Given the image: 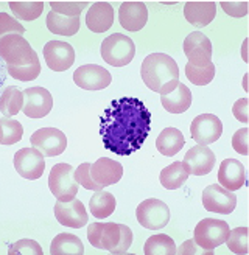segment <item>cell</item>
I'll return each instance as SVG.
<instances>
[{
    "label": "cell",
    "mask_w": 249,
    "mask_h": 255,
    "mask_svg": "<svg viewBox=\"0 0 249 255\" xmlns=\"http://www.w3.org/2000/svg\"><path fill=\"white\" fill-rule=\"evenodd\" d=\"M151 131V114L143 101L134 97L112 100L100 117L103 146L117 156L140 149Z\"/></svg>",
    "instance_id": "1"
},
{
    "label": "cell",
    "mask_w": 249,
    "mask_h": 255,
    "mask_svg": "<svg viewBox=\"0 0 249 255\" xmlns=\"http://www.w3.org/2000/svg\"><path fill=\"white\" fill-rule=\"evenodd\" d=\"M140 76L149 91L167 95L179 84V67L176 61L165 53L148 55L140 67Z\"/></svg>",
    "instance_id": "2"
},
{
    "label": "cell",
    "mask_w": 249,
    "mask_h": 255,
    "mask_svg": "<svg viewBox=\"0 0 249 255\" xmlns=\"http://www.w3.org/2000/svg\"><path fill=\"white\" fill-rule=\"evenodd\" d=\"M89 243L112 254L128 252L132 243V232L128 226L117 223H92L87 227Z\"/></svg>",
    "instance_id": "3"
},
{
    "label": "cell",
    "mask_w": 249,
    "mask_h": 255,
    "mask_svg": "<svg viewBox=\"0 0 249 255\" xmlns=\"http://www.w3.org/2000/svg\"><path fill=\"white\" fill-rule=\"evenodd\" d=\"M135 45L131 37L122 33H114L108 36L102 42V58L109 66L124 67L134 59Z\"/></svg>",
    "instance_id": "4"
},
{
    "label": "cell",
    "mask_w": 249,
    "mask_h": 255,
    "mask_svg": "<svg viewBox=\"0 0 249 255\" xmlns=\"http://www.w3.org/2000/svg\"><path fill=\"white\" fill-rule=\"evenodd\" d=\"M48 188L58 201H72L77 198L78 182L75 179V168L69 163H56L50 170Z\"/></svg>",
    "instance_id": "5"
},
{
    "label": "cell",
    "mask_w": 249,
    "mask_h": 255,
    "mask_svg": "<svg viewBox=\"0 0 249 255\" xmlns=\"http://www.w3.org/2000/svg\"><path fill=\"white\" fill-rule=\"evenodd\" d=\"M229 235V224L223 220L206 218L201 220L193 232V238L196 243L206 249L210 255H214V249L226 243V238Z\"/></svg>",
    "instance_id": "6"
},
{
    "label": "cell",
    "mask_w": 249,
    "mask_h": 255,
    "mask_svg": "<svg viewBox=\"0 0 249 255\" xmlns=\"http://www.w3.org/2000/svg\"><path fill=\"white\" fill-rule=\"evenodd\" d=\"M135 216L142 227L148 229V231H159V229L168 224L170 209L160 199L149 198L137 206Z\"/></svg>",
    "instance_id": "7"
},
{
    "label": "cell",
    "mask_w": 249,
    "mask_h": 255,
    "mask_svg": "<svg viewBox=\"0 0 249 255\" xmlns=\"http://www.w3.org/2000/svg\"><path fill=\"white\" fill-rule=\"evenodd\" d=\"M34 53L30 42L20 34H6L0 37V56L6 66H22Z\"/></svg>",
    "instance_id": "8"
},
{
    "label": "cell",
    "mask_w": 249,
    "mask_h": 255,
    "mask_svg": "<svg viewBox=\"0 0 249 255\" xmlns=\"http://www.w3.org/2000/svg\"><path fill=\"white\" fill-rule=\"evenodd\" d=\"M31 146L39 149L44 157H56L66 151L67 148V137L66 134L56 129V128H41L36 132H33Z\"/></svg>",
    "instance_id": "9"
},
{
    "label": "cell",
    "mask_w": 249,
    "mask_h": 255,
    "mask_svg": "<svg viewBox=\"0 0 249 255\" xmlns=\"http://www.w3.org/2000/svg\"><path fill=\"white\" fill-rule=\"evenodd\" d=\"M223 134V123L214 114H203L193 119L190 125V135L198 145L209 146L215 143Z\"/></svg>",
    "instance_id": "10"
},
{
    "label": "cell",
    "mask_w": 249,
    "mask_h": 255,
    "mask_svg": "<svg viewBox=\"0 0 249 255\" xmlns=\"http://www.w3.org/2000/svg\"><path fill=\"white\" fill-rule=\"evenodd\" d=\"M203 206L212 213L229 215L237 207V196L234 191L223 188L220 184H212L203 191Z\"/></svg>",
    "instance_id": "11"
},
{
    "label": "cell",
    "mask_w": 249,
    "mask_h": 255,
    "mask_svg": "<svg viewBox=\"0 0 249 255\" xmlns=\"http://www.w3.org/2000/svg\"><path fill=\"white\" fill-rule=\"evenodd\" d=\"M14 168L25 179H39L45 170L44 154L36 148H22L14 154Z\"/></svg>",
    "instance_id": "12"
},
{
    "label": "cell",
    "mask_w": 249,
    "mask_h": 255,
    "mask_svg": "<svg viewBox=\"0 0 249 255\" xmlns=\"http://www.w3.org/2000/svg\"><path fill=\"white\" fill-rule=\"evenodd\" d=\"M73 81L80 89H84V91H103V89H106L111 84L112 76L102 66L86 64V66H81L75 70Z\"/></svg>",
    "instance_id": "13"
},
{
    "label": "cell",
    "mask_w": 249,
    "mask_h": 255,
    "mask_svg": "<svg viewBox=\"0 0 249 255\" xmlns=\"http://www.w3.org/2000/svg\"><path fill=\"white\" fill-rule=\"evenodd\" d=\"M53 108V97L44 87H30L23 92V116L30 119H42Z\"/></svg>",
    "instance_id": "14"
},
{
    "label": "cell",
    "mask_w": 249,
    "mask_h": 255,
    "mask_svg": "<svg viewBox=\"0 0 249 255\" xmlns=\"http://www.w3.org/2000/svg\"><path fill=\"white\" fill-rule=\"evenodd\" d=\"M44 59L53 72H66L75 62V50L64 41H50L44 45Z\"/></svg>",
    "instance_id": "15"
},
{
    "label": "cell",
    "mask_w": 249,
    "mask_h": 255,
    "mask_svg": "<svg viewBox=\"0 0 249 255\" xmlns=\"http://www.w3.org/2000/svg\"><path fill=\"white\" fill-rule=\"evenodd\" d=\"M212 42L209 37L201 31H193L185 37L184 41V53L189 58L192 66H207L212 62Z\"/></svg>",
    "instance_id": "16"
},
{
    "label": "cell",
    "mask_w": 249,
    "mask_h": 255,
    "mask_svg": "<svg viewBox=\"0 0 249 255\" xmlns=\"http://www.w3.org/2000/svg\"><path fill=\"white\" fill-rule=\"evenodd\" d=\"M217 157L214 151L204 145H196L185 152L182 165L189 174L206 176L215 167Z\"/></svg>",
    "instance_id": "17"
},
{
    "label": "cell",
    "mask_w": 249,
    "mask_h": 255,
    "mask_svg": "<svg viewBox=\"0 0 249 255\" xmlns=\"http://www.w3.org/2000/svg\"><path fill=\"white\" fill-rule=\"evenodd\" d=\"M55 216L59 224L70 229H81L87 224V212L81 201H58L55 204Z\"/></svg>",
    "instance_id": "18"
},
{
    "label": "cell",
    "mask_w": 249,
    "mask_h": 255,
    "mask_svg": "<svg viewBox=\"0 0 249 255\" xmlns=\"http://www.w3.org/2000/svg\"><path fill=\"white\" fill-rule=\"evenodd\" d=\"M120 25L128 31H140L148 20V8L143 2H123L119 8Z\"/></svg>",
    "instance_id": "19"
},
{
    "label": "cell",
    "mask_w": 249,
    "mask_h": 255,
    "mask_svg": "<svg viewBox=\"0 0 249 255\" xmlns=\"http://www.w3.org/2000/svg\"><path fill=\"white\" fill-rule=\"evenodd\" d=\"M91 176L92 179L102 185L103 188L117 184L123 177V167L117 160L109 157H100L95 163L91 165Z\"/></svg>",
    "instance_id": "20"
},
{
    "label": "cell",
    "mask_w": 249,
    "mask_h": 255,
    "mask_svg": "<svg viewBox=\"0 0 249 255\" xmlns=\"http://www.w3.org/2000/svg\"><path fill=\"white\" fill-rule=\"evenodd\" d=\"M218 182L223 188L229 191L240 190L246 184L245 165L237 159L223 160L218 170Z\"/></svg>",
    "instance_id": "21"
},
{
    "label": "cell",
    "mask_w": 249,
    "mask_h": 255,
    "mask_svg": "<svg viewBox=\"0 0 249 255\" xmlns=\"http://www.w3.org/2000/svg\"><path fill=\"white\" fill-rule=\"evenodd\" d=\"M114 23V8L108 2H95L86 16L87 28L94 33H105Z\"/></svg>",
    "instance_id": "22"
},
{
    "label": "cell",
    "mask_w": 249,
    "mask_h": 255,
    "mask_svg": "<svg viewBox=\"0 0 249 255\" xmlns=\"http://www.w3.org/2000/svg\"><path fill=\"white\" fill-rule=\"evenodd\" d=\"M217 16V5L214 2H187L184 5V17L195 27H206Z\"/></svg>",
    "instance_id": "23"
},
{
    "label": "cell",
    "mask_w": 249,
    "mask_h": 255,
    "mask_svg": "<svg viewBox=\"0 0 249 255\" xmlns=\"http://www.w3.org/2000/svg\"><path fill=\"white\" fill-rule=\"evenodd\" d=\"M160 103L170 114H184L192 105V92L185 84L179 83L174 91L160 97Z\"/></svg>",
    "instance_id": "24"
},
{
    "label": "cell",
    "mask_w": 249,
    "mask_h": 255,
    "mask_svg": "<svg viewBox=\"0 0 249 255\" xmlns=\"http://www.w3.org/2000/svg\"><path fill=\"white\" fill-rule=\"evenodd\" d=\"M184 143H185L184 135L179 129H176V128H165V129L162 131L156 138L157 151L162 152V154L167 156V157L176 156L178 152L182 149Z\"/></svg>",
    "instance_id": "25"
},
{
    "label": "cell",
    "mask_w": 249,
    "mask_h": 255,
    "mask_svg": "<svg viewBox=\"0 0 249 255\" xmlns=\"http://www.w3.org/2000/svg\"><path fill=\"white\" fill-rule=\"evenodd\" d=\"M47 28L53 34L73 36L80 30V17H69L64 14H58L55 11H50L47 14Z\"/></svg>",
    "instance_id": "26"
},
{
    "label": "cell",
    "mask_w": 249,
    "mask_h": 255,
    "mask_svg": "<svg viewBox=\"0 0 249 255\" xmlns=\"http://www.w3.org/2000/svg\"><path fill=\"white\" fill-rule=\"evenodd\" d=\"M50 254L52 255H83L84 246L83 241L72 234H59L53 238L50 245Z\"/></svg>",
    "instance_id": "27"
},
{
    "label": "cell",
    "mask_w": 249,
    "mask_h": 255,
    "mask_svg": "<svg viewBox=\"0 0 249 255\" xmlns=\"http://www.w3.org/2000/svg\"><path fill=\"white\" fill-rule=\"evenodd\" d=\"M187 179H189V173L184 168L182 162H174L168 167H165L164 170L160 171L159 181L162 184V187L167 190H178L181 188Z\"/></svg>",
    "instance_id": "28"
},
{
    "label": "cell",
    "mask_w": 249,
    "mask_h": 255,
    "mask_svg": "<svg viewBox=\"0 0 249 255\" xmlns=\"http://www.w3.org/2000/svg\"><path fill=\"white\" fill-rule=\"evenodd\" d=\"M91 213L98 220H105L109 215L114 213L116 210V198L114 195H111L109 191L98 190L94 193L89 202Z\"/></svg>",
    "instance_id": "29"
},
{
    "label": "cell",
    "mask_w": 249,
    "mask_h": 255,
    "mask_svg": "<svg viewBox=\"0 0 249 255\" xmlns=\"http://www.w3.org/2000/svg\"><path fill=\"white\" fill-rule=\"evenodd\" d=\"M23 108V92L14 86H8L3 89L2 98H0V111H2L3 117L9 119L16 116L19 111Z\"/></svg>",
    "instance_id": "30"
},
{
    "label": "cell",
    "mask_w": 249,
    "mask_h": 255,
    "mask_svg": "<svg viewBox=\"0 0 249 255\" xmlns=\"http://www.w3.org/2000/svg\"><path fill=\"white\" fill-rule=\"evenodd\" d=\"M6 72L9 76L16 78L19 81H33L41 73V62L37 58V53L34 52L31 59L22 66H6Z\"/></svg>",
    "instance_id": "31"
},
{
    "label": "cell",
    "mask_w": 249,
    "mask_h": 255,
    "mask_svg": "<svg viewBox=\"0 0 249 255\" xmlns=\"http://www.w3.org/2000/svg\"><path fill=\"white\" fill-rule=\"evenodd\" d=\"M143 254L145 255H174L176 254V246H174V241L168 235L157 234V235L149 237L145 241Z\"/></svg>",
    "instance_id": "32"
},
{
    "label": "cell",
    "mask_w": 249,
    "mask_h": 255,
    "mask_svg": "<svg viewBox=\"0 0 249 255\" xmlns=\"http://www.w3.org/2000/svg\"><path fill=\"white\" fill-rule=\"evenodd\" d=\"M185 75L192 84L207 86L212 83V80H214V76H215V66H214V62H210L207 66L199 67V66H192L190 62H187Z\"/></svg>",
    "instance_id": "33"
},
{
    "label": "cell",
    "mask_w": 249,
    "mask_h": 255,
    "mask_svg": "<svg viewBox=\"0 0 249 255\" xmlns=\"http://www.w3.org/2000/svg\"><path fill=\"white\" fill-rule=\"evenodd\" d=\"M23 135V128L17 120L3 117L0 120V143L14 145Z\"/></svg>",
    "instance_id": "34"
},
{
    "label": "cell",
    "mask_w": 249,
    "mask_h": 255,
    "mask_svg": "<svg viewBox=\"0 0 249 255\" xmlns=\"http://www.w3.org/2000/svg\"><path fill=\"white\" fill-rule=\"evenodd\" d=\"M9 8L17 19L36 20L42 14L44 2H9Z\"/></svg>",
    "instance_id": "35"
},
{
    "label": "cell",
    "mask_w": 249,
    "mask_h": 255,
    "mask_svg": "<svg viewBox=\"0 0 249 255\" xmlns=\"http://www.w3.org/2000/svg\"><path fill=\"white\" fill-rule=\"evenodd\" d=\"M226 245L229 251L237 255L248 254V227H237L234 231H229Z\"/></svg>",
    "instance_id": "36"
},
{
    "label": "cell",
    "mask_w": 249,
    "mask_h": 255,
    "mask_svg": "<svg viewBox=\"0 0 249 255\" xmlns=\"http://www.w3.org/2000/svg\"><path fill=\"white\" fill-rule=\"evenodd\" d=\"M9 255H42V248L34 240H19L17 243L11 245L8 249Z\"/></svg>",
    "instance_id": "37"
},
{
    "label": "cell",
    "mask_w": 249,
    "mask_h": 255,
    "mask_svg": "<svg viewBox=\"0 0 249 255\" xmlns=\"http://www.w3.org/2000/svg\"><path fill=\"white\" fill-rule=\"evenodd\" d=\"M91 165L89 162H84L81 163L80 167L75 170V179L80 185H83L86 190H94V191H98V190H105L102 185H98L91 176Z\"/></svg>",
    "instance_id": "38"
},
{
    "label": "cell",
    "mask_w": 249,
    "mask_h": 255,
    "mask_svg": "<svg viewBox=\"0 0 249 255\" xmlns=\"http://www.w3.org/2000/svg\"><path fill=\"white\" fill-rule=\"evenodd\" d=\"M87 6V2H50L52 11L58 14H64L69 17H80V12Z\"/></svg>",
    "instance_id": "39"
},
{
    "label": "cell",
    "mask_w": 249,
    "mask_h": 255,
    "mask_svg": "<svg viewBox=\"0 0 249 255\" xmlns=\"http://www.w3.org/2000/svg\"><path fill=\"white\" fill-rule=\"evenodd\" d=\"M25 28L22 25L12 19L11 16H8L6 12H2L0 14V36H6V34H23Z\"/></svg>",
    "instance_id": "40"
},
{
    "label": "cell",
    "mask_w": 249,
    "mask_h": 255,
    "mask_svg": "<svg viewBox=\"0 0 249 255\" xmlns=\"http://www.w3.org/2000/svg\"><path fill=\"white\" fill-rule=\"evenodd\" d=\"M248 140H249L248 128H242L232 137V148L237 152H240L242 156H248Z\"/></svg>",
    "instance_id": "41"
},
{
    "label": "cell",
    "mask_w": 249,
    "mask_h": 255,
    "mask_svg": "<svg viewBox=\"0 0 249 255\" xmlns=\"http://www.w3.org/2000/svg\"><path fill=\"white\" fill-rule=\"evenodd\" d=\"M224 12H228L231 17H243L248 12V2H220Z\"/></svg>",
    "instance_id": "42"
},
{
    "label": "cell",
    "mask_w": 249,
    "mask_h": 255,
    "mask_svg": "<svg viewBox=\"0 0 249 255\" xmlns=\"http://www.w3.org/2000/svg\"><path fill=\"white\" fill-rule=\"evenodd\" d=\"M176 254H179V255H196V254H206V255H210L206 249H203L201 246H199V245L196 243L195 238L184 241V243L176 249Z\"/></svg>",
    "instance_id": "43"
},
{
    "label": "cell",
    "mask_w": 249,
    "mask_h": 255,
    "mask_svg": "<svg viewBox=\"0 0 249 255\" xmlns=\"http://www.w3.org/2000/svg\"><path fill=\"white\" fill-rule=\"evenodd\" d=\"M232 114L239 122L248 123V120H249V117H248V98L237 100L234 103V108H232Z\"/></svg>",
    "instance_id": "44"
},
{
    "label": "cell",
    "mask_w": 249,
    "mask_h": 255,
    "mask_svg": "<svg viewBox=\"0 0 249 255\" xmlns=\"http://www.w3.org/2000/svg\"><path fill=\"white\" fill-rule=\"evenodd\" d=\"M243 52H246V42H245V45H243ZM243 59H245V61H248V56H246V53H243Z\"/></svg>",
    "instance_id": "45"
}]
</instances>
